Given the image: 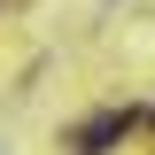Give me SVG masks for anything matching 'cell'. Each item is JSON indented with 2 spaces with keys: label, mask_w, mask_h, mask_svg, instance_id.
<instances>
[{
  "label": "cell",
  "mask_w": 155,
  "mask_h": 155,
  "mask_svg": "<svg viewBox=\"0 0 155 155\" xmlns=\"http://www.w3.org/2000/svg\"><path fill=\"white\" fill-rule=\"evenodd\" d=\"M132 124H140V116H132V109H101V116H93V124H78V132H70V155H109V147H116V140L132 132Z\"/></svg>",
  "instance_id": "1"
}]
</instances>
